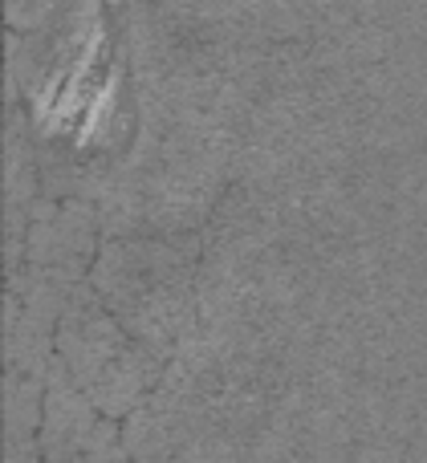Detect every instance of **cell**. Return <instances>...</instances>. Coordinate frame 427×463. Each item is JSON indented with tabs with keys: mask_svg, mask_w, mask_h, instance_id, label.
Masks as SVG:
<instances>
[{
	"mask_svg": "<svg viewBox=\"0 0 427 463\" xmlns=\"http://www.w3.org/2000/svg\"><path fill=\"white\" fill-rule=\"evenodd\" d=\"M41 195V163L37 143L29 135L24 110L13 106L5 122V264L8 272L21 264L24 236H29V220Z\"/></svg>",
	"mask_w": 427,
	"mask_h": 463,
	"instance_id": "9c48e42d",
	"label": "cell"
},
{
	"mask_svg": "<svg viewBox=\"0 0 427 463\" xmlns=\"http://www.w3.org/2000/svg\"><path fill=\"white\" fill-rule=\"evenodd\" d=\"M241 130L176 110H138L127 151L98 195L102 236L195 232L232 187Z\"/></svg>",
	"mask_w": 427,
	"mask_h": 463,
	"instance_id": "6da1fadb",
	"label": "cell"
},
{
	"mask_svg": "<svg viewBox=\"0 0 427 463\" xmlns=\"http://www.w3.org/2000/svg\"><path fill=\"white\" fill-rule=\"evenodd\" d=\"M277 391L195 334L122 419L130 463H244Z\"/></svg>",
	"mask_w": 427,
	"mask_h": 463,
	"instance_id": "7a4b0ae2",
	"label": "cell"
},
{
	"mask_svg": "<svg viewBox=\"0 0 427 463\" xmlns=\"http://www.w3.org/2000/svg\"><path fill=\"white\" fill-rule=\"evenodd\" d=\"M37 448L41 463H130L119 419L81 394V386L65 374L57 354L45 378Z\"/></svg>",
	"mask_w": 427,
	"mask_h": 463,
	"instance_id": "52a82bcc",
	"label": "cell"
},
{
	"mask_svg": "<svg viewBox=\"0 0 427 463\" xmlns=\"http://www.w3.org/2000/svg\"><path fill=\"white\" fill-rule=\"evenodd\" d=\"M98 236H102V220H98L94 200L41 195L29 220V236H24V256L13 272H29V277H45L78 288L90 277L94 256L102 248Z\"/></svg>",
	"mask_w": 427,
	"mask_h": 463,
	"instance_id": "ba28073f",
	"label": "cell"
},
{
	"mask_svg": "<svg viewBox=\"0 0 427 463\" xmlns=\"http://www.w3.org/2000/svg\"><path fill=\"white\" fill-rule=\"evenodd\" d=\"M122 13H138L184 41L232 53H277L289 41L309 37V0H151Z\"/></svg>",
	"mask_w": 427,
	"mask_h": 463,
	"instance_id": "8992f818",
	"label": "cell"
},
{
	"mask_svg": "<svg viewBox=\"0 0 427 463\" xmlns=\"http://www.w3.org/2000/svg\"><path fill=\"white\" fill-rule=\"evenodd\" d=\"M379 78L403 98L427 106V0H407L391 49L379 61Z\"/></svg>",
	"mask_w": 427,
	"mask_h": 463,
	"instance_id": "8fae6325",
	"label": "cell"
},
{
	"mask_svg": "<svg viewBox=\"0 0 427 463\" xmlns=\"http://www.w3.org/2000/svg\"><path fill=\"white\" fill-rule=\"evenodd\" d=\"M200 256L204 228L102 236L86 280L147 350L171 362L200 326Z\"/></svg>",
	"mask_w": 427,
	"mask_h": 463,
	"instance_id": "277c9868",
	"label": "cell"
},
{
	"mask_svg": "<svg viewBox=\"0 0 427 463\" xmlns=\"http://www.w3.org/2000/svg\"><path fill=\"white\" fill-rule=\"evenodd\" d=\"M62 0H8V24L13 29H37Z\"/></svg>",
	"mask_w": 427,
	"mask_h": 463,
	"instance_id": "7c38bea8",
	"label": "cell"
},
{
	"mask_svg": "<svg viewBox=\"0 0 427 463\" xmlns=\"http://www.w3.org/2000/svg\"><path fill=\"white\" fill-rule=\"evenodd\" d=\"M391 423L403 439L407 463H427V350H412L379 378Z\"/></svg>",
	"mask_w": 427,
	"mask_h": 463,
	"instance_id": "30bf717a",
	"label": "cell"
},
{
	"mask_svg": "<svg viewBox=\"0 0 427 463\" xmlns=\"http://www.w3.org/2000/svg\"><path fill=\"white\" fill-rule=\"evenodd\" d=\"M244 463H407L379 378L326 370L273 399Z\"/></svg>",
	"mask_w": 427,
	"mask_h": 463,
	"instance_id": "3957f363",
	"label": "cell"
},
{
	"mask_svg": "<svg viewBox=\"0 0 427 463\" xmlns=\"http://www.w3.org/2000/svg\"><path fill=\"white\" fill-rule=\"evenodd\" d=\"M53 354L62 358L65 374L81 386V394L114 419H127L167 366L106 309L90 280H81L65 301Z\"/></svg>",
	"mask_w": 427,
	"mask_h": 463,
	"instance_id": "5b68a950",
	"label": "cell"
}]
</instances>
